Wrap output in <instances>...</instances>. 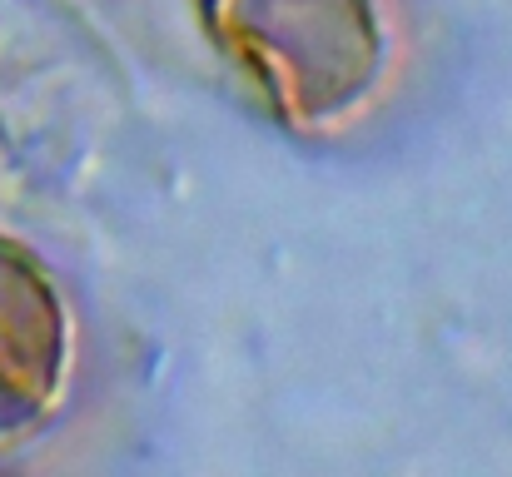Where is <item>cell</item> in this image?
<instances>
[{"instance_id": "1", "label": "cell", "mask_w": 512, "mask_h": 477, "mask_svg": "<svg viewBox=\"0 0 512 477\" xmlns=\"http://www.w3.org/2000/svg\"><path fill=\"white\" fill-rule=\"evenodd\" d=\"M199 20L294 135L343 130L393 75L383 0H199Z\"/></svg>"}, {"instance_id": "2", "label": "cell", "mask_w": 512, "mask_h": 477, "mask_svg": "<svg viewBox=\"0 0 512 477\" xmlns=\"http://www.w3.org/2000/svg\"><path fill=\"white\" fill-rule=\"evenodd\" d=\"M75 373V318L45 259L0 229V448L40 433Z\"/></svg>"}]
</instances>
